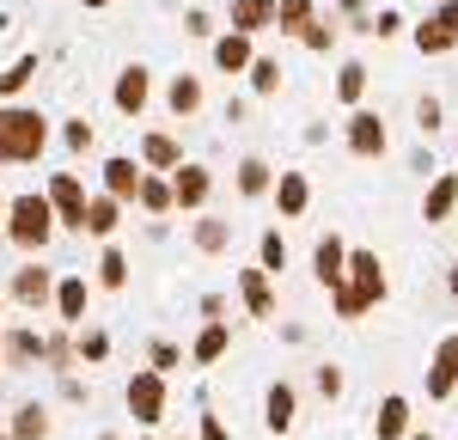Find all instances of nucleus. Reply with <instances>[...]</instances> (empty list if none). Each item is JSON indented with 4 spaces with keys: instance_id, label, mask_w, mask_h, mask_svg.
Masks as SVG:
<instances>
[{
    "instance_id": "f257e3e1",
    "label": "nucleus",
    "mask_w": 458,
    "mask_h": 440,
    "mask_svg": "<svg viewBox=\"0 0 458 440\" xmlns=\"http://www.w3.org/2000/svg\"><path fill=\"white\" fill-rule=\"evenodd\" d=\"M391 300V275H386V257L367 251V245H354L349 251V275H343V288L330 293V312L343 318V325H360L367 312H379Z\"/></svg>"
},
{
    "instance_id": "f03ea898",
    "label": "nucleus",
    "mask_w": 458,
    "mask_h": 440,
    "mask_svg": "<svg viewBox=\"0 0 458 440\" xmlns=\"http://www.w3.org/2000/svg\"><path fill=\"white\" fill-rule=\"evenodd\" d=\"M55 141V116H43L31 98L0 105V165H37Z\"/></svg>"
},
{
    "instance_id": "7ed1b4c3",
    "label": "nucleus",
    "mask_w": 458,
    "mask_h": 440,
    "mask_svg": "<svg viewBox=\"0 0 458 440\" xmlns=\"http://www.w3.org/2000/svg\"><path fill=\"white\" fill-rule=\"evenodd\" d=\"M55 233H62L55 202H49L43 190H19V196H13V208H6V233H0V239H6L19 257H43Z\"/></svg>"
},
{
    "instance_id": "20e7f679",
    "label": "nucleus",
    "mask_w": 458,
    "mask_h": 440,
    "mask_svg": "<svg viewBox=\"0 0 458 440\" xmlns=\"http://www.w3.org/2000/svg\"><path fill=\"white\" fill-rule=\"evenodd\" d=\"M123 403H129L135 428H159V422L172 416V379H165L159 367H135L129 385H123Z\"/></svg>"
},
{
    "instance_id": "39448f33",
    "label": "nucleus",
    "mask_w": 458,
    "mask_h": 440,
    "mask_svg": "<svg viewBox=\"0 0 458 440\" xmlns=\"http://www.w3.org/2000/svg\"><path fill=\"white\" fill-rule=\"evenodd\" d=\"M55 282H62V269H49L43 257H25V263L6 275V300H13L19 312H55Z\"/></svg>"
},
{
    "instance_id": "423d86ee",
    "label": "nucleus",
    "mask_w": 458,
    "mask_h": 440,
    "mask_svg": "<svg viewBox=\"0 0 458 440\" xmlns=\"http://www.w3.org/2000/svg\"><path fill=\"white\" fill-rule=\"evenodd\" d=\"M153 98H159L153 68H147V62H123V68H116V80H110V110H116V116H129V123H141Z\"/></svg>"
},
{
    "instance_id": "0eeeda50",
    "label": "nucleus",
    "mask_w": 458,
    "mask_h": 440,
    "mask_svg": "<svg viewBox=\"0 0 458 440\" xmlns=\"http://www.w3.org/2000/svg\"><path fill=\"white\" fill-rule=\"evenodd\" d=\"M343 147H349L354 159H367V165H373V159H386L391 153V129H386V116H379V110H349V116H343Z\"/></svg>"
},
{
    "instance_id": "6e6552de",
    "label": "nucleus",
    "mask_w": 458,
    "mask_h": 440,
    "mask_svg": "<svg viewBox=\"0 0 458 440\" xmlns=\"http://www.w3.org/2000/svg\"><path fill=\"white\" fill-rule=\"evenodd\" d=\"M410 43L422 55H458V0H434L422 25H410Z\"/></svg>"
},
{
    "instance_id": "1a4fd4ad",
    "label": "nucleus",
    "mask_w": 458,
    "mask_h": 440,
    "mask_svg": "<svg viewBox=\"0 0 458 440\" xmlns=\"http://www.w3.org/2000/svg\"><path fill=\"white\" fill-rule=\"evenodd\" d=\"M43 196L55 202V215H62V233H80V239H86V202H92L86 178H80V172H49Z\"/></svg>"
},
{
    "instance_id": "9d476101",
    "label": "nucleus",
    "mask_w": 458,
    "mask_h": 440,
    "mask_svg": "<svg viewBox=\"0 0 458 440\" xmlns=\"http://www.w3.org/2000/svg\"><path fill=\"white\" fill-rule=\"evenodd\" d=\"M159 105H165V116L172 123H196L202 110H208V86H202V73H172L165 86H159Z\"/></svg>"
},
{
    "instance_id": "9b49d317",
    "label": "nucleus",
    "mask_w": 458,
    "mask_h": 440,
    "mask_svg": "<svg viewBox=\"0 0 458 440\" xmlns=\"http://www.w3.org/2000/svg\"><path fill=\"white\" fill-rule=\"evenodd\" d=\"M172 196H177V215H208V202H214V165L183 159V165L172 172Z\"/></svg>"
},
{
    "instance_id": "f8f14e48",
    "label": "nucleus",
    "mask_w": 458,
    "mask_h": 440,
    "mask_svg": "<svg viewBox=\"0 0 458 440\" xmlns=\"http://www.w3.org/2000/svg\"><path fill=\"white\" fill-rule=\"evenodd\" d=\"M233 288H239V300H245V318H276L282 312V300H276V275L263 269V263H250V269H239L233 275Z\"/></svg>"
},
{
    "instance_id": "ddd939ff",
    "label": "nucleus",
    "mask_w": 458,
    "mask_h": 440,
    "mask_svg": "<svg viewBox=\"0 0 458 440\" xmlns=\"http://www.w3.org/2000/svg\"><path fill=\"white\" fill-rule=\"evenodd\" d=\"M349 239H343V233H318V245H312V282L324 293H336L343 288V275H349Z\"/></svg>"
},
{
    "instance_id": "4468645a",
    "label": "nucleus",
    "mask_w": 458,
    "mask_h": 440,
    "mask_svg": "<svg viewBox=\"0 0 458 440\" xmlns=\"http://www.w3.org/2000/svg\"><path fill=\"white\" fill-rule=\"evenodd\" d=\"M422 379H428V398H434V403H446V398L458 392V330H446V336L434 343V355H428Z\"/></svg>"
},
{
    "instance_id": "2eb2a0df",
    "label": "nucleus",
    "mask_w": 458,
    "mask_h": 440,
    "mask_svg": "<svg viewBox=\"0 0 458 440\" xmlns=\"http://www.w3.org/2000/svg\"><path fill=\"white\" fill-rule=\"evenodd\" d=\"M141 178H147V165L135 153H110L105 165H98V190L116 196V202H129V208H135V196H141Z\"/></svg>"
},
{
    "instance_id": "dca6fc26",
    "label": "nucleus",
    "mask_w": 458,
    "mask_h": 440,
    "mask_svg": "<svg viewBox=\"0 0 458 440\" xmlns=\"http://www.w3.org/2000/svg\"><path fill=\"white\" fill-rule=\"evenodd\" d=\"M92 288H98V282H92L86 269H62V282H55V318H62L68 330H80V325H86Z\"/></svg>"
},
{
    "instance_id": "f3484780",
    "label": "nucleus",
    "mask_w": 458,
    "mask_h": 440,
    "mask_svg": "<svg viewBox=\"0 0 458 440\" xmlns=\"http://www.w3.org/2000/svg\"><path fill=\"white\" fill-rule=\"evenodd\" d=\"M0 373H25V367L43 361V330L31 325H0Z\"/></svg>"
},
{
    "instance_id": "a211bd4d",
    "label": "nucleus",
    "mask_w": 458,
    "mask_h": 440,
    "mask_svg": "<svg viewBox=\"0 0 458 440\" xmlns=\"http://www.w3.org/2000/svg\"><path fill=\"white\" fill-rule=\"evenodd\" d=\"M208 55H214V73L239 80V73H250V62H257V37H245V31H220V37L208 43Z\"/></svg>"
},
{
    "instance_id": "6ab92c4d",
    "label": "nucleus",
    "mask_w": 458,
    "mask_h": 440,
    "mask_svg": "<svg viewBox=\"0 0 458 440\" xmlns=\"http://www.w3.org/2000/svg\"><path fill=\"white\" fill-rule=\"evenodd\" d=\"M293 422H300V392H293L287 379H276V385L263 392V428H269V440H287Z\"/></svg>"
},
{
    "instance_id": "aec40b11",
    "label": "nucleus",
    "mask_w": 458,
    "mask_h": 440,
    "mask_svg": "<svg viewBox=\"0 0 458 440\" xmlns=\"http://www.w3.org/2000/svg\"><path fill=\"white\" fill-rule=\"evenodd\" d=\"M276 178H282V172H276L263 153H245V159L233 165V190H239L245 202H269V196H276Z\"/></svg>"
},
{
    "instance_id": "412c9836",
    "label": "nucleus",
    "mask_w": 458,
    "mask_h": 440,
    "mask_svg": "<svg viewBox=\"0 0 458 440\" xmlns=\"http://www.w3.org/2000/svg\"><path fill=\"white\" fill-rule=\"evenodd\" d=\"M276 13H282V0H226V31L263 37L276 31Z\"/></svg>"
},
{
    "instance_id": "4be33fe9",
    "label": "nucleus",
    "mask_w": 458,
    "mask_h": 440,
    "mask_svg": "<svg viewBox=\"0 0 458 440\" xmlns=\"http://www.w3.org/2000/svg\"><path fill=\"white\" fill-rule=\"evenodd\" d=\"M135 159H141L147 172H177L183 165V141H177L172 129H147L141 141H135Z\"/></svg>"
},
{
    "instance_id": "5701e85b",
    "label": "nucleus",
    "mask_w": 458,
    "mask_h": 440,
    "mask_svg": "<svg viewBox=\"0 0 458 440\" xmlns=\"http://www.w3.org/2000/svg\"><path fill=\"white\" fill-rule=\"evenodd\" d=\"M458 215V172H434L422 190V220L428 226H446Z\"/></svg>"
},
{
    "instance_id": "b1692460",
    "label": "nucleus",
    "mask_w": 458,
    "mask_h": 440,
    "mask_svg": "<svg viewBox=\"0 0 458 440\" xmlns=\"http://www.w3.org/2000/svg\"><path fill=\"white\" fill-rule=\"evenodd\" d=\"M123 220H129V202H116V196H105V190H92V202H86V239L110 245Z\"/></svg>"
},
{
    "instance_id": "393cba45",
    "label": "nucleus",
    "mask_w": 458,
    "mask_h": 440,
    "mask_svg": "<svg viewBox=\"0 0 458 440\" xmlns=\"http://www.w3.org/2000/svg\"><path fill=\"white\" fill-rule=\"evenodd\" d=\"M226 349H233V325H226V318H202L196 343H190V367H214V361H226Z\"/></svg>"
},
{
    "instance_id": "a878e982",
    "label": "nucleus",
    "mask_w": 458,
    "mask_h": 440,
    "mask_svg": "<svg viewBox=\"0 0 458 440\" xmlns=\"http://www.w3.org/2000/svg\"><path fill=\"white\" fill-rule=\"evenodd\" d=\"M269 202H276L282 220H306V208H312V178H306V172H282Z\"/></svg>"
},
{
    "instance_id": "bb28decb",
    "label": "nucleus",
    "mask_w": 458,
    "mask_h": 440,
    "mask_svg": "<svg viewBox=\"0 0 458 440\" xmlns=\"http://www.w3.org/2000/svg\"><path fill=\"white\" fill-rule=\"evenodd\" d=\"M190 245L202 257H220V251H233V220H220L208 208V215H190Z\"/></svg>"
},
{
    "instance_id": "cd10ccee",
    "label": "nucleus",
    "mask_w": 458,
    "mask_h": 440,
    "mask_svg": "<svg viewBox=\"0 0 458 440\" xmlns=\"http://www.w3.org/2000/svg\"><path fill=\"white\" fill-rule=\"evenodd\" d=\"M410 428H416V416H410V398H403V392L379 398V410H373V435H379V440H410Z\"/></svg>"
},
{
    "instance_id": "c85d7f7f",
    "label": "nucleus",
    "mask_w": 458,
    "mask_h": 440,
    "mask_svg": "<svg viewBox=\"0 0 458 440\" xmlns=\"http://www.w3.org/2000/svg\"><path fill=\"white\" fill-rule=\"evenodd\" d=\"M43 367H49V373H62V379H68L73 367H80V330H43Z\"/></svg>"
},
{
    "instance_id": "c756f323",
    "label": "nucleus",
    "mask_w": 458,
    "mask_h": 440,
    "mask_svg": "<svg viewBox=\"0 0 458 440\" xmlns=\"http://www.w3.org/2000/svg\"><path fill=\"white\" fill-rule=\"evenodd\" d=\"M135 208H141L147 220H165V215H177L172 172H147V178H141V196H135Z\"/></svg>"
},
{
    "instance_id": "7c9ffc66",
    "label": "nucleus",
    "mask_w": 458,
    "mask_h": 440,
    "mask_svg": "<svg viewBox=\"0 0 458 440\" xmlns=\"http://www.w3.org/2000/svg\"><path fill=\"white\" fill-rule=\"evenodd\" d=\"M129 269H135V263H129V251L110 239L105 251H98V263H92V282H98L105 293H123V288H129Z\"/></svg>"
},
{
    "instance_id": "2f4dec72",
    "label": "nucleus",
    "mask_w": 458,
    "mask_h": 440,
    "mask_svg": "<svg viewBox=\"0 0 458 440\" xmlns=\"http://www.w3.org/2000/svg\"><path fill=\"white\" fill-rule=\"evenodd\" d=\"M49 428H55V422H49V410H43L37 398H25L13 416H6V435L13 440H49Z\"/></svg>"
},
{
    "instance_id": "473e14b6",
    "label": "nucleus",
    "mask_w": 458,
    "mask_h": 440,
    "mask_svg": "<svg viewBox=\"0 0 458 440\" xmlns=\"http://www.w3.org/2000/svg\"><path fill=\"white\" fill-rule=\"evenodd\" d=\"M245 86H250V98H282V86H287V68L276 62V55H263V49H257V62H250Z\"/></svg>"
},
{
    "instance_id": "72a5a7b5",
    "label": "nucleus",
    "mask_w": 458,
    "mask_h": 440,
    "mask_svg": "<svg viewBox=\"0 0 458 440\" xmlns=\"http://www.w3.org/2000/svg\"><path fill=\"white\" fill-rule=\"evenodd\" d=\"M367 80H373L367 62H343V68H336V105L360 110V105H367Z\"/></svg>"
},
{
    "instance_id": "f704fd0d",
    "label": "nucleus",
    "mask_w": 458,
    "mask_h": 440,
    "mask_svg": "<svg viewBox=\"0 0 458 440\" xmlns=\"http://www.w3.org/2000/svg\"><path fill=\"white\" fill-rule=\"evenodd\" d=\"M354 31L386 43V37H403V31H410V19H403V13H391V6H379V13H360V19H354Z\"/></svg>"
},
{
    "instance_id": "c9c22d12",
    "label": "nucleus",
    "mask_w": 458,
    "mask_h": 440,
    "mask_svg": "<svg viewBox=\"0 0 458 440\" xmlns=\"http://www.w3.org/2000/svg\"><path fill=\"white\" fill-rule=\"evenodd\" d=\"M312 19H318V0H282V13H276V31H282V37H293V43H300Z\"/></svg>"
},
{
    "instance_id": "e433bc0d",
    "label": "nucleus",
    "mask_w": 458,
    "mask_h": 440,
    "mask_svg": "<svg viewBox=\"0 0 458 440\" xmlns=\"http://www.w3.org/2000/svg\"><path fill=\"white\" fill-rule=\"evenodd\" d=\"M55 135H62L68 153H92V147H98V123H92V116H62Z\"/></svg>"
},
{
    "instance_id": "4c0bfd02",
    "label": "nucleus",
    "mask_w": 458,
    "mask_h": 440,
    "mask_svg": "<svg viewBox=\"0 0 458 440\" xmlns=\"http://www.w3.org/2000/svg\"><path fill=\"white\" fill-rule=\"evenodd\" d=\"M31 80H37V55H19L13 68H0V105H13V98H19Z\"/></svg>"
},
{
    "instance_id": "58836bf2",
    "label": "nucleus",
    "mask_w": 458,
    "mask_h": 440,
    "mask_svg": "<svg viewBox=\"0 0 458 440\" xmlns=\"http://www.w3.org/2000/svg\"><path fill=\"white\" fill-rule=\"evenodd\" d=\"M183 361H190V355H183V343H172V336H153V343H147V367H159L165 379H172Z\"/></svg>"
},
{
    "instance_id": "ea45409f",
    "label": "nucleus",
    "mask_w": 458,
    "mask_h": 440,
    "mask_svg": "<svg viewBox=\"0 0 458 440\" xmlns=\"http://www.w3.org/2000/svg\"><path fill=\"white\" fill-rule=\"evenodd\" d=\"M336 37H343V25L318 13L312 25H306V37H300V49H312V55H330V49H336Z\"/></svg>"
},
{
    "instance_id": "a19ab883",
    "label": "nucleus",
    "mask_w": 458,
    "mask_h": 440,
    "mask_svg": "<svg viewBox=\"0 0 458 440\" xmlns=\"http://www.w3.org/2000/svg\"><path fill=\"white\" fill-rule=\"evenodd\" d=\"M110 361V330L80 325V367H105Z\"/></svg>"
},
{
    "instance_id": "79ce46f5",
    "label": "nucleus",
    "mask_w": 458,
    "mask_h": 440,
    "mask_svg": "<svg viewBox=\"0 0 458 440\" xmlns=\"http://www.w3.org/2000/svg\"><path fill=\"white\" fill-rule=\"evenodd\" d=\"M257 263H263L269 275H282V269H287V239H282V226H269V233L257 239Z\"/></svg>"
},
{
    "instance_id": "37998d69",
    "label": "nucleus",
    "mask_w": 458,
    "mask_h": 440,
    "mask_svg": "<svg viewBox=\"0 0 458 440\" xmlns=\"http://www.w3.org/2000/svg\"><path fill=\"white\" fill-rule=\"evenodd\" d=\"M183 37H196V43H214V37H220L208 6H190V13H183Z\"/></svg>"
},
{
    "instance_id": "c03bdc74",
    "label": "nucleus",
    "mask_w": 458,
    "mask_h": 440,
    "mask_svg": "<svg viewBox=\"0 0 458 440\" xmlns=\"http://www.w3.org/2000/svg\"><path fill=\"white\" fill-rule=\"evenodd\" d=\"M312 385H318V398H330V403H336V398H343V367H336V361H318Z\"/></svg>"
},
{
    "instance_id": "a18cd8bd",
    "label": "nucleus",
    "mask_w": 458,
    "mask_h": 440,
    "mask_svg": "<svg viewBox=\"0 0 458 440\" xmlns=\"http://www.w3.org/2000/svg\"><path fill=\"white\" fill-rule=\"evenodd\" d=\"M440 116H446V110H440V98H434V92H422V98H416V129H422V135H434V129H440Z\"/></svg>"
},
{
    "instance_id": "49530a36",
    "label": "nucleus",
    "mask_w": 458,
    "mask_h": 440,
    "mask_svg": "<svg viewBox=\"0 0 458 440\" xmlns=\"http://www.w3.org/2000/svg\"><path fill=\"white\" fill-rule=\"evenodd\" d=\"M196 440H233V428H226L220 416H202V428H196Z\"/></svg>"
},
{
    "instance_id": "de8ad7c7",
    "label": "nucleus",
    "mask_w": 458,
    "mask_h": 440,
    "mask_svg": "<svg viewBox=\"0 0 458 440\" xmlns=\"http://www.w3.org/2000/svg\"><path fill=\"white\" fill-rule=\"evenodd\" d=\"M62 398H68V403H86V379H80V373H68V379H62Z\"/></svg>"
},
{
    "instance_id": "09e8293b",
    "label": "nucleus",
    "mask_w": 458,
    "mask_h": 440,
    "mask_svg": "<svg viewBox=\"0 0 458 440\" xmlns=\"http://www.w3.org/2000/svg\"><path fill=\"white\" fill-rule=\"evenodd\" d=\"M202 318H226V293H202Z\"/></svg>"
},
{
    "instance_id": "8fccbe9b",
    "label": "nucleus",
    "mask_w": 458,
    "mask_h": 440,
    "mask_svg": "<svg viewBox=\"0 0 458 440\" xmlns=\"http://www.w3.org/2000/svg\"><path fill=\"white\" fill-rule=\"evenodd\" d=\"M336 13H349V19H360V13H367V0H336Z\"/></svg>"
},
{
    "instance_id": "3c124183",
    "label": "nucleus",
    "mask_w": 458,
    "mask_h": 440,
    "mask_svg": "<svg viewBox=\"0 0 458 440\" xmlns=\"http://www.w3.org/2000/svg\"><path fill=\"white\" fill-rule=\"evenodd\" d=\"M446 293H458V257H453V269H446Z\"/></svg>"
},
{
    "instance_id": "603ef678",
    "label": "nucleus",
    "mask_w": 458,
    "mask_h": 440,
    "mask_svg": "<svg viewBox=\"0 0 458 440\" xmlns=\"http://www.w3.org/2000/svg\"><path fill=\"white\" fill-rule=\"evenodd\" d=\"M80 6H86V13H105V6H116V0H80Z\"/></svg>"
},
{
    "instance_id": "864d4df0",
    "label": "nucleus",
    "mask_w": 458,
    "mask_h": 440,
    "mask_svg": "<svg viewBox=\"0 0 458 440\" xmlns=\"http://www.w3.org/2000/svg\"><path fill=\"white\" fill-rule=\"evenodd\" d=\"M6 208H13V196H6V190H0V233H6Z\"/></svg>"
},
{
    "instance_id": "5fc2aeb1",
    "label": "nucleus",
    "mask_w": 458,
    "mask_h": 440,
    "mask_svg": "<svg viewBox=\"0 0 458 440\" xmlns=\"http://www.w3.org/2000/svg\"><path fill=\"white\" fill-rule=\"evenodd\" d=\"M410 440H434V435H428V428H410Z\"/></svg>"
},
{
    "instance_id": "6e6d98bb",
    "label": "nucleus",
    "mask_w": 458,
    "mask_h": 440,
    "mask_svg": "<svg viewBox=\"0 0 458 440\" xmlns=\"http://www.w3.org/2000/svg\"><path fill=\"white\" fill-rule=\"evenodd\" d=\"M172 440H196V435H172Z\"/></svg>"
},
{
    "instance_id": "4d7b16f0",
    "label": "nucleus",
    "mask_w": 458,
    "mask_h": 440,
    "mask_svg": "<svg viewBox=\"0 0 458 440\" xmlns=\"http://www.w3.org/2000/svg\"><path fill=\"white\" fill-rule=\"evenodd\" d=\"M0 435H6V416H0Z\"/></svg>"
},
{
    "instance_id": "13d9d810",
    "label": "nucleus",
    "mask_w": 458,
    "mask_h": 440,
    "mask_svg": "<svg viewBox=\"0 0 458 440\" xmlns=\"http://www.w3.org/2000/svg\"><path fill=\"white\" fill-rule=\"evenodd\" d=\"M0 312H6V293H0Z\"/></svg>"
},
{
    "instance_id": "bf43d9fd",
    "label": "nucleus",
    "mask_w": 458,
    "mask_h": 440,
    "mask_svg": "<svg viewBox=\"0 0 458 440\" xmlns=\"http://www.w3.org/2000/svg\"><path fill=\"white\" fill-rule=\"evenodd\" d=\"M135 440H153V435H135Z\"/></svg>"
},
{
    "instance_id": "052dcab7",
    "label": "nucleus",
    "mask_w": 458,
    "mask_h": 440,
    "mask_svg": "<svg viewBox=\"0 0 458 440\" xmlns=\"http://www.w3.org/2000/svg\"><path fill=\"white\" fill-rule=\"evenodd\" d=\"M98 440H116V435H98Z\"/></svg>"
},
{
    "instance_id": "680f3d73",
    "label": "nucleus",
    "mask_w": 458,
    "mask_h": 440,
    "mask_svg": "<svg viewBox=\"0 0 458 440\" xmlns=\"http://www.w3.org/2000/svg\"><path fill=\"white\" fill-rule=\"evenodd\" d=\"M0 440H13V435H0Z\"/></svg>"
},
{
    "instance_id": "e2e57ef3",
    "label": "nucleus",
    "mask_w": 458,
    "mask_h": 440,
    "mask_svg": "<svg viewBox=\"0 0 458 440\" xmlns=\"http://www.w3.org/2000/svg\"><path fill=\"white\" fill-rule=\"evenodd\" d=\"M0 367H6V361H0Z\"/></svg>"
}]
</instances>
